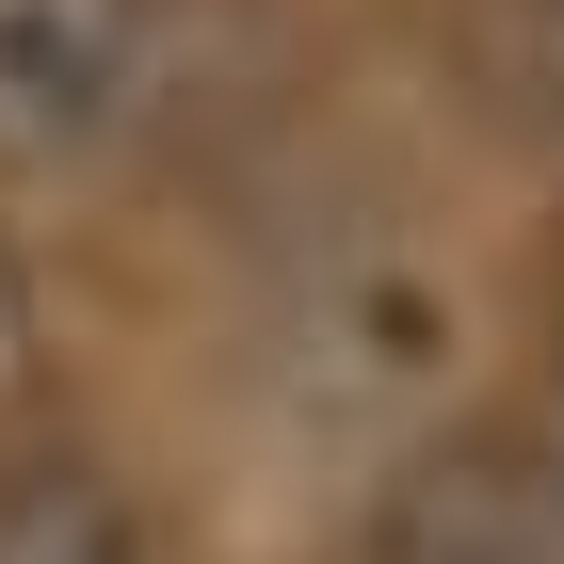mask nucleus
I'll return each instance as SVG.
<instances>
[{"label": "nucleus", "mask_w": 564, "mask_h": 564, "mask_svg": "<svg viewBox=\"0 0 564 564\" xmlns=\"http://www.w3.org/2000/svg\"><path fill=\"white\" fill-rule=\"evenodd\" d=\"M259 339H274V388L323 435L403 452V435H435V403L468 388V274L435 259L420 226H323L274 274Z\"/></svg>", "instance_id": "1"}, {"label": "nucleus", "mask_w": 564, "mask_h": 564, "mask_svg": "<svg viewBox=\"0 0 564 564\" xmlns=\"http://www.w3.org/2000/svg\"><path fill=\"white\" fill-rule=\"evenodd\" d=\"M162 0H0V177H82L130 130Z\"/></svg>", "instance_id": "2"}, {"label": "nucleus", "mask_w": 564, "mask_h": 564, "mask_svg": "<svg viewBox=\"0 0 564 564\" xmlns=\"http://www.w3.org/2000/svg\"><path fill=\"white\" fill-rule=\"evenodd\" d=\"M355 549L371 564H564V452H517V435H403Z\"/></svg>", "instance_id": "3"}, {"label": "nucleus", "mask_w": 564, "mask_h": 564, "mask_svg": "<svg viewBox=\"0 0 564 564\" xmlns=\"http://www.w3.org/2000/svg\"><path fill=\"white\" fill-rule=\"evenodd\" d=\"M0 564H162L145 500L65 435H0Z\"/></svg>", "instance_id": "4"}, {"label": "nucleus", "mask_w": 564, "mask_h": 564, "mask_svg": "<svg viewBox=\"0 0 564 564\" xmlns=\"http://www.w3.org/2000/svg\"><path fill=\"white\" fill-rule=\"evenodd\" d=\"M500 82L532 97V130H564V0H500Z\"/></svg>", "instance_id": "5"}]
</instances>
